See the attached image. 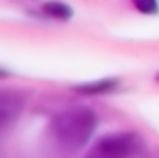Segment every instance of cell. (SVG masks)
I'll list each match as a JSON object with an SVG mask.
<instances>
[{"mask_svg": "<svg viewBox=\"0 0 159 158\" xmlns=\"http://www.w3.org/2000/svg\"><path fill=\"white\" fill-rule=\"evenodd\" d=\"M157 80L159 81V73H158V76H157Z\"/></svg>", "mask_w": 159, "mask_h": 158, "instance_id": "52a82bcc", "label": "cell"}, {"mask_svg": "<svg viewBox=\"0 0 159 158\" xmlns=\"http://www.w3.org/2000/svg\"><path fill=\"white\" fill-rule=\"evenodd\" d=\"M144 151V142L134 132H117L98 139L84 158H135Z\"/></svg>", "mask_w": 159, "mask_h": 158, "instance_id": "7a4b0ae2", "label": "cell"}, {"mask_svg": "<svg viewBox=\"0 0 159 158\" xmlns=\"http://www.w3.org/2000/svg\"><path fill=\"white\" fill-rule=\"evenodd\" d=\"M98 126L96 114L88 106H74L61 111L49 123V136L56 148L63 153L81 150Z\"/></svg>", "mask_w": 159, "mask_h": 158, "instance_id": "6da1fadb", "label": "cell"}, {"mask_svg": "<svg viewBox=\"0 0 159 158\" xmlns=\"http://www.w3.org/2000/svg\"><path fill=\"white\" fill-rule=\"evenodd\" d=\"M20 109H21L20 97H17V95L13 94V92H10V94L3 92L2 94V105H0L3 123L7 122V119H11Z\"/></svg>", "mask_w": 159, "mask_h": 158, "instance_id": "3957f363", "label": "cell"}, {"mask_svg": "<svg viewBox=\"0 0 159 158\" xmlns=\"http://www.w3.org/2000/svg\"><path fill=\"white\" fill-rule=\"evenodd\" d=\"M135 7L144 14H155L158 13V2L157 0H133Z\"/></svg>", "mask_w": 159, "mask_h": 158, "instance_id": "8992f818", "label": "cell"}, {"mask_svg": "<svg viewBox=\"0 0 159 158\" xmlns=\"http://www.w3.org/2000/svg\"><path fill=\"white\" fill-rule=\"evenodd\" d=\"M117 81L113 78H105L101 81H93V83H88L84 86H78L77 91L82 94H103V92H109L116 88Z\"/></svg>", "mask_w": 159, "mask_h": 158, "instance_id": "277c9868", "label": "cell"}, {"mask_svg": "<svg viewBox=\"0 0 159 158\" xmlns=\"http://www.w3.org/2000/svg\"><path fill=\"white\" fill-rule=\"evenodd\" d=\"M43 11L50 17L60 20H69L73 16V10L61 2H49L43 6Z\"/></svg>", "mask_w": 159, "mask_h": 158, "instance_id": "5b68a950", "label": "cell"}]
</instances>
